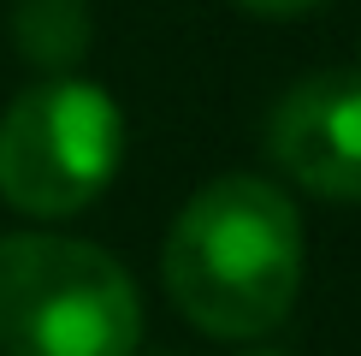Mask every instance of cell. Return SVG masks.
<instances>
[{
  "instance_id": "6da1fadb",
  "label": "cell",
  "mask_w": 361,
  "mask_h": 356,
  "mask_svg": "<svg viewBox=\"0 0 361 356\" xmlns=\"http://www.w3.org/2000/svg\"><path fill=\"white\" fill-rule=\"evenodd\" d=\"M166 291L214 338H261L302 285V220L284 190L225 172L184 202L166 237Z\"/></svg>"
},
{
  "instance_id": "7a4b0ae2",
  "label": "cell",
  "mask_w": 361,
  "mask_h": 356,
  "mask_svg": "<svg viewBox=\"0 0 361 356\" xmlns=\"http://www.w3.org/2000/svg\"><path fill=\"white\" fill-rule=\"evenodd\" d=\"M142 303L107 249L54 232L0 237L6 356H137Z\"/></svg>"
},
{
  "instance_id": "3957f363",
  "label": "cell",
  "mask_w": 361,
  "mask_h": 356,
  "mask_svg": "<svg viewBox=\"0 0 361 356\" xmlns=\"http://www.w3.org/2000/svg\"><path fill=\"white\" fill-rule=\"evenodd\" d=\"M125 125L101 83L48 78L0 119V196L18 214H78L113 184Z\"/></svg>"
},
{
  "instance_id": "277c9868",
  "label": "cell",
  "mask_w": 361,
  "mask_h": 356,
  "mask_svg": "<svg viewBox=\"0 0 361 356\" xmlns=\"http://www.w3.org/2000/svg\"><path fill=\"white\" fill-rule=\"evenodd\" d=\"M267 148L302 190L361 202V66L302 78L273 107Z\"/></svg>"
},
{
  "instance_id": "5b68a950",
  "label": "cell",
  "mask_w": 361,
  "mask_h": 356,
  "mask_svg": "<svg viewBox=\"0 0 361 356\" xmlns=\"http://www.w3.org/2000/svg\"><path fill=\"white\" fill-rule=\"evenodd\" d=\"M12 42L42 71L78 66L89 48V0H12Z\"/></svg>"
},
{
  "instance_id": "8992f818",
  "label": "cell",
  "mask_w": 361,
  "mask_h": 356,
  "mask_svg": "<svg viewBox=\"0 0 361 356\" xmlns=\"http://www.w3.org/2000/svg\"><path fill=\"white\" fill-rule=\"evenodd\" d=\"M249 18H302V12L326 6V0H237Z\"/></svg>"
},
{
  "instance_id": "52a82bcc",
  "label": "cell",
  "mask_w": 361,
  "mask_h": 356,
  "mask_svg": "<svg viewBox=\"0 0 361 356\" xmlns=\"http://www.w3.org/2000/svg\"><path fill=\"white\" fill-rule=\"evenodd\" d=\"M249 356H284V350H249Z\"/></svg>"
}]
</instances>
